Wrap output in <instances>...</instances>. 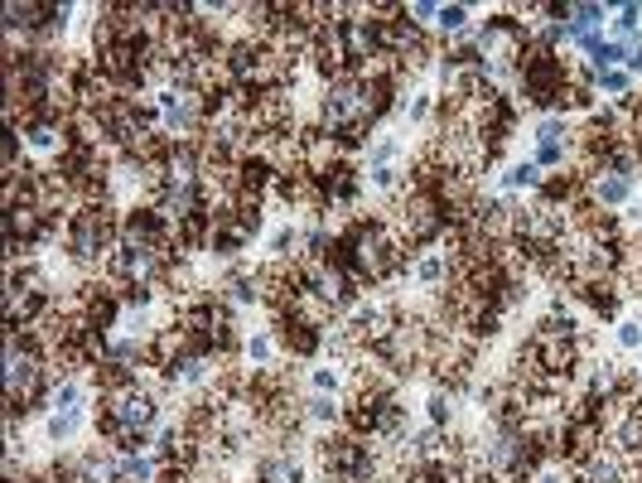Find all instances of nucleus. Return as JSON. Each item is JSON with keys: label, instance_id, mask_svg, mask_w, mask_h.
Returning a JSON list of instances; mask_svg holds the SVG:
<instances>
[{"label": "nucleus", "instance_id": "22", "mask_svg": "<svg viewBox=\"0 0 642 483\" xmlns=\"http://www.w3.org/2000/svg\"><path fill=\"white\" fill-rule=\"evenodd\" d=\"M628 223H642V199L628 203Z\"/></svg>", "mask_w": 642, "mask_h": 483}, {"label": "nucleus", "instance_id": "20", "mask_svg": "<svg viewBox=\"0 0 642 483\" xmlns=\"http://www.w3.org/2000/svg\"><path fill=\"white\" fill-rule=\"evenodd\" d=\"M430 107H435V97H430V92H416V97H411L401 112L411 116V121H425V116H430Z\"/></svg>", "mask_w": 642, "mask_h": 483}, {"label": "nucleus", "instance_id": "21", "mask_svg": "<svg viewBox=\"0 0 642 483\" xmlns=\"http://www.w3.org/2000/svg\"><path fill=\"white\" fill-rule=\"evenodd\" d=\"M430 421H435V426H445V421H449V401L440 397V392L430 397Z\"/></svg>", "mask_w": 642, "mask_h": 483}, {"label": "nucleus", "instance_id": "14", "mask_svg": "<svg viewBox=\"0 0 642 483\" xmlns=\"http://www.w3.org/2000/svg\"><path fill=\"white\" fill-rule=\"evenodd\" d=\"M435 25L445 29V34H464L469 29V5H440V20Z\"/></svg>", "mask_w": 642, "mask_h": 483}, {"label": "nucleus", "instance_id": "5", "mask_svg": "<svg viewBox=\"0 0 642 483\" xmlns=\"http://www.w3.org/2000/svg\"><path fill=\"white\" fill-rule=\"evenodd\" d=\"M155 112H160V126H165L169 136H179V131H194L198 126L203 97H198V87H165L155 97Z\"/></svg>", "mask_w": 642, "mask_h": 483}, {"label": "nucleus", "instance_id": "16", "mask_svg": "<svg viewBox=\"0 0 642 483\" xmlns=\"http://www.w3.org/2000/svg\"><path fill=\"white\" fill-rule=\"evenodd\" d=\"M309 382H314V392H319V397H334L338 387H343L338 368H314V372H309Z\"/></svg>", "mask_w": 642, "mask_h": 483}, {"label": "nucleus", "instance_id": "12", "mask_svg": "<svg viewBox=\"0 0 642 483\" xmlns=\"http://www.w3.org/2000/svg\"><path fill=\"white\" fill-rule=\"evenodd\" d=\"M396 155H401V141H396V136H382V141L367 150V170H387V165H396Z\"/></svg>", "mask_w": 642, "mask_h": 483}, {"label": "nucleus", "instance_id": "1", "mask_svg": "<svg viewBox=\"0 0 642 483\" xmlns=\"http://www.w3.org/2000/svg\"><path fill=\"white\" fill-rule=\"evenodd\" d=\"M387 107H391L387 73H377V78H334L324 102H319V116H324V131H334L343 145H353L372 131V121Z\"/></svg>", "mask_w": 642, "mask_h": 483}, {"label": "nucleus", "instance_id": "18", "mask_svg": "<svg viewBox=\"0 0 642 483\" xmlns=\"http://www.w3.org/2000/svg\"><path fill=\"white\" fill-rule=\"evenodd\" d=\"M271 353H276V348H271L266 334H252V339H247V358H252L256 368H266V363H271Z\"/></svg>", "mask_w": 642, "mask_h": 483}, {"label": "nucleus", "instance_id": "15", "mask_svg": "<svg viewBox=\"0 0 642 483\" xmlns=\"http://www.w3.org/2000/svg\"><path fill=\"white\" fill-rule=\"evenodd\" d=\"M445 266H449L445 256H420L416 261V281L420 285H440L445 281Z\"/></svg>", "mask_w": 642, "mask_h": 483}, {"label": "nucleus", "instance_id": "7", "mask_svg": "<svg viewBox=\"0 0 642 483\" xmlns=\"http://www.w3.org/2000/svg\"><path fill=\"white\" fill-rule=\"evenodd\" d=\"M589 194L599 208H614V203H633V174L628 170H599L594 174V184H589Z\"/></svg>", "mask_w": 642, "mask_h": 483}, {"label": "nucleus", "instance_id": "6", "mask_svg": "<svg viewBox=\"0 0 642 483\" xmlns=\"http://www.w3.org/2000/svg\"><path fill=\"white\" fill-rule=\"evenodd\" d=\"M565 155H570V121L565 116H546L536 126V165L556 170V165H565Z\"/></svg>", "mask_w": 642, "mask_h": 483}, {"label": "nucleus", "instance_id": "13", "mask_svg": "<svg viewBox=\"0 0 642 483\" xmlns=\"http://www.w3.org/2000/svg\"><path fill=\"white\" fill-rule=\"evenodd\" d=\"M309 421L314 426H334V421H343V406L334 397H314L309 401Z\"/></svg>", "mask_w": 642, "mask_h": 483}, {"label": "nucleus", "instance_id": "19", "mask_svg": "<svg viewBox=\"0 0 642 483\" xmlns=\"http://www.w3.org/2000/svg\"><path fill=\"white\" fill-rule=\"evenodd\" d=\"M300 242V232H295V223H285V228H276V237H271V256H290V247Z\"/></svg>", "mask_w": 642, "mask_h": 483}, {"label": "nucleus", "instance_id": "11", "mask_svg": "<svg viewBox=\"0 0 642 483\" xmlns=\"http://www.w3.org/2000/svg\"><path fill=\"white\" fill-rule=\"evenodd\" d=\"M503 184L507 189H541L546 179H541V165H536V160H522V165H512V170L503 174Z\"/></svg>", "mask_w": 642, "mask_h": 483}, {"label": "nucleus", "instance_id": "23", "mask_svg": "<svg viewBox=\"0 0 642 483\" xmlns=\"http://www.w3.org/2000/svg\"><path fill=\"white\" fill-rule=\"evenodd\" d=\"M536 483H570V479H565V474H541Z\"/></svg>", "mask_w": 642, "mask_h": 483}, {"label": "nucleus", "instance_id": "17", "mask_svg": "<svg viewBox=\"0 0 642 483\" xmlns=\"http://www.w3.org/2000/svg\"><path fill=\"white\" fill-rule=\"evenodd\" d=\"M618 348H623V353H638L642 348V324L638 319H623V324H618Z\"/></svg>", "mask_w": 642, "mask_h": 483}, {"label": "nucleus", "instance_id": "10", "mask_svg": "<svg viewBox=\"0 0 642 483\" xmlns=\"http://www.w3.org/2000/svg\"><path fill=\"white\" fill-rule=\"evenodd\" d=\"M594 87H599L604 97H618V102H623V97L633 92V73H628V68H604V73H594Z\"/></svg>", "mask_w": 642, "mask_h": 483}, {"label": "nucleus", "instance_id": "3", "mask_svg": "<svg viewBox=\"0 0 642 483\" xmlns=\"http://www.w3.org/2000/svg\"><path fill=\"white\" fill-rule=\"evenodd\" d=\"M44 387V358L29 339H20V329L5 334V397H10V416L29 411V401Z\"/></svg>", "mask_w": 642, "mask_h": 483}, {"label": "nucleus", "instance_id": "4", "mask_svg": "<svg viewBox=\"0 0 642 483\" xmlns=\"http://www.w3.org/2000/svg\"><path fill=\"white\" fill-rule=\"evenodd\" d=\"M116 247H121V228L112 223L107 208L87 203V208L73 213V223H68V252H73V261L97 266L102 256H116Z\"/></svg>", "mask_w": 642, "mask_h": 483}, {"label": "nucleus", "instance_id": "8", "mask_svg": "<svg viewBox=\"0 0 642 483\" xmlns=\"http://www.w3.org/2000/svg\"><path fill=\"white\" fill-rule=\"evenodd\" d=\"M280 339H285L290 353H305L309 358V353L324 343V334H319V324H314V319H305V314L295 310V314H285V319H280Z\"/></svg>", "mask_w": 642, "mask_h": 483}, {"label": "nucleus", "instance_id": "9", "mask_svg": "<svg viewBox=\"0 0 642 483\" xmlns=\"http://www.w3.org/2000/svg\"><path fill=\"white\" fill-rule=\"evenodd\" d=\"M87 411L83 406H54V416H49V426H44V435L54 440V445H63V440H73L78 430H83Z\"/></svg>", "mask_w": 642, "mask_h": 483}, {"label": "nucleus", "instance_id": "2", "mask_svg": "<svg viewBox=\"0 0 642 483\" xmlns=\"http://www.w3.org/2000/svg\"><path fill=\"white\" fill-rule=\"evenodd\" d=\"M338 252H343L338 266H348V276H358V281H382L401 266V242L382 223H358L338 242Z\"/></svg>", "mask_w": 642, "mask_h": 483}]
</instances>
